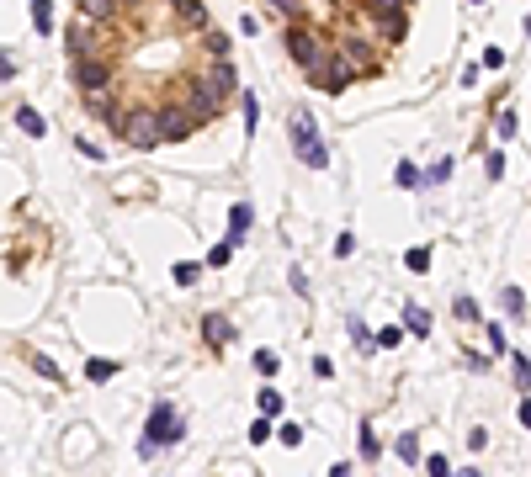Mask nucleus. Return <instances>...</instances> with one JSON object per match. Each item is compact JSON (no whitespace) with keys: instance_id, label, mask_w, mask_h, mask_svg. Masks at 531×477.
Returning <instances> with one entry per match:
<instances>
[{"instance_id":"17","label":"nucleus","mask_w":531,"mask_h":477,"mask_svg":"<svg viewBox=\"0 0 531 477\" xmlns=\"http://www.w3.org/2000/svg\"><path fill=\"white\" fill-rule=\"evenodd\" d=\"M240 107H244V133H255V117H261V101H255V95L244 90V101H240Z\"/></svg>"},{"instance_id":"6","label":"nucleus","mask_w":531,"mask_h":477,"mask_svg":"<svg viewBox=\"0 0 531 477\" xmlns=\"http://www.w3.org/2000/svg\"><path fill=\"white\" fill-rule=\"evenodd\" d=\"M244 234H250V207L234 202V213H229V244H234V250L244 244Z\"/></svg>"},{"instance_id":"29","label":"nucleus","mask_w":531,"mask_h":477,"mask_svg":"<svg viewBox=\"0 0 531 477\" xmlns=\"http://www.w3.org/2000/svg\"><path fill=\"white\" fill-rule=\"evenodd\" d=\"M457 477H478V472H473V466H468V472H457Z\"/></svg>"},{"instance_id":"4","label":"nucleus","mask_w":531,"mask_h":477,"mask_svg":"<svg viewBox=\"0 0 531 477\" xmlns=\"http://www.w3.org/2000/svg\"><path fill=\"white\" fill-rule=\"evenodd\" d=\"M367 16V11H362ZM367 27L377 32V48H393V43H404V32H409V11H398V16H367Z\"/></svg>"},{"instance_id":"13","label":"nucleus","mask_w":531,"mask_h":477,"mask_svg":"<svg viewBox=\"0 0 531 477\" xmlns=\"http://www.w3.org/2000/svg\"><path fill=\"white\" fill-rule=\"evenodd\" d=\"M85 377H91V382H107V377H117V361H85Z\"/></svg>"},{"instance_id":"9","label":"nucleus","mask_w":531,"mask_h":477,"mask_svg":"<svg viewBox=\"0 0 531 477\" xmlns=\"http://www.w3.org/2000/svg\"><path fill=\"white\" fill-rule=\"evenodd\" d=\"M32 27L37 32H53V0H32Z\"/></svg>"},{"instance_id":"23","label":"nucleus","mask_w":531,"mask_h":477,"mask_svg":"<svg viewBox=\"0 0 531 477\" xmlns=\"http://www.w3.org/2000/svg\"><path fill=\"white\" fill-rule=\"evenodd\" d=\"M425 472L431 477H452V466H447V456H425Z\"/></svg>"},{"instance_id":"16","label":"nucleus","mask_w":531,"mask_h":477,"mask_svg":"<svg viewBox=\"0 0 531 477\" xmlns=\"http://www.w3.org/2000/svg\"><path fill=\"white\" fill-rule=\"evenodd\" d=\"M510 366H516V382H520V387H531V356H520V350H516Z\"/></svg>"},{"instance_id":"1","label":"nucleus","mask_w":531,"mask_h":477,"mask_svg":"<svg viewBox=\"0 0 531 477\" xmlns=\"http://www.w3.org/2000/svg\"><path fill=\"white\" fill-rule=\"evenodd\" d=\"M234 80H240V74H234V64L223 59V64H207L202 74H197V85H192V95H186V107L197 112V117H218V112L229 107V95H234Z\"/></svg>"},{"instance_id":"7","label":"nucleus","mask_w":531,"mask_h":477,"mask_svg":"<svg viewBox=\"0 0 531 477\" xmlns=\"http://www.w3.org/2000/svg\"><path fill=\"white\" fill-rule=\"evenodd\" d=\"M362 11L367 16H398V11H409V0H362Z\"/></svg>"},{"instance_id":"8","label":"nucleus","mask_w":531,"mask_h":477,"mask_svg":"<svg viewBox=\"0 0 531 477\" xmlns=\"http://www.w3.org/2000/svg\"><path fill=\"white\" fill-rule=\"evenodd\" d=\"M16 122H22V133H27V138H43V133H48V122L37 117L32 107H22V112H16Z\"/></svg>"},{"instance_id":"3","label":"nucleus","mask_w":531,"mask_h":477,"mask_svg":"<svg viewBox=\"0 0 531 477\" xmlns=\"http://www.w3.org/2000/svg\"><path fill=\"white\" fill-rule=\"evenodd\" d=\"M287 128H292V143H298L303 165H308V170H324V165H329V154H324V143H319L314 117H308V112H292V117H287Z\"/></svg>"},{"instance_id":"28","label":"nucleus","mask_w":531,"mask_h":477,"mask_svg":"<svg viewBox=\"0 0 531 477\" xmlns=\"http://www.w3.org/2000/svg\"><path fill=\"white\" fill-rule=\"evenodd\" d=\"M329 477H350V466H346V462H340V466H329Z\"/></svg>"},{"instance_id":"24","label":"nucleus","mask_w":531,"mask_h":477,"mask_svg":"<svg viewBox=\"0 0 531 477\" xmlns=\"http://www.w3.org/2000/svg\"><path fill=\"white\" fill-rule=\"evenodd\" d=\"M229 255H234V244H229V238H223V244H218V250L207 255V265H229Z\"/></svg>"},{"instance_id":"15","label":"nucleus","mask_w":531,"mask_h":477,"mask_svg":"<svg viewBox=\"0 0 531 477\" xmlns=\"http://www.w3.org/2000/svg\"><path fill=\"white\" fill-rule=\"evenodd\" d=\"M404 323H409L414 334H425V329H431V313H425V308H404Z\"/></svg>"},{"instance_id":"27","label":"nucleus","mask_w":531,"mask_h":477,"mask_svg":"<svg viewBox=\"0 0 531 477\" xmlns=\"http://www.w3.org/2000/svg\"><path fill=\"white\" fill-rule=\"evenodd\" d=\"M520 424L531 429V398H526V403H520Z\"/></svg>"},{"instance_id":"18","label":"nucleus","mask_w":531,"mask_h":477,"mask_svg":"<svg viewBox=\"0 0 531 477\" xmlns=\"http://www.w3.org/2000/svg\"><path fill=\"white\" fill-rule=\"evenodd\" d=\"M404 260H409V271H414V276H425V271H431V250H409Z\"/></svg>"},{"instance_id":"5","label":"nucleus","mask_w":531,"mask_h":477,"mask_svg":"<svg viewBox=\"0 0 531 477\" xmlns=\"http://www.w3.org/2000/svg\"><path fill=\"white\" fill-rule=\"evenodd\" d=\"M202 334H207V345H213V350H223V345H229V318H223V313H207V318H202Z\"/></svg>"},{"instance_id":"22","label":"nucleus","mask_w":531,"mask_h":477,"mask_svg":"<svg viewBox=\"0 0 531 477\" xmlns=\"http://www.w3.org/2000/svg\"><path fill=\"white\" fill-rule=\"evenodd\" d=\"M250 441H255V445L271 441V419H255V424H250Z\"/></svg>"},{"instance_id":"12","label":"nucleus","mask_w":531,"mask_h":477,"mask_svg":"<svg viewBox=\"0 0 531 477\" xmlns=\"http://www.w3.org/2000/svg\"><path fill=\"white\" fill-rule=\"evenodd\" d=\"M398 456H404V462H420V435H414V429L398 435Z\"/></svg>"},{"instance_id":"14","label":"nucleus","mask_w":531,"mask_h":477,"mask_svg":"<svg viewBox=\"0 0 531 477\" xmlns=\"http://www.w3.org/2000/svg\"><path fill=\"white\" fill-rule=\"evenodd\" d=\"M27 361H32V371H37V377H48V382H59V366H53L48 356H37V350H27Z\"/></svg>"},{"instance_id":"20","label":"nucleus","mask_w":531,"mask_h":477,"mask_svg":"<svg viewBox=\"0 0 531 477\" xmlns=\"http://www.w3.org/2000/svg\"><path fill=\"white\" fill-rule=\"evenodd\" d=\"M393 180H398V186H420L425 175H420V170H414V165H398V170H393Z\"/></svg>"},{"instance_id":"2","label":"nucleus","mask_w":531,"mask_h":477,"mask_svg":"<svg viewBox=\"0 0 531 477\" xmlns=\"http://www.w3.org/2000/svg\"><path fill=\"white\" fill-rule=\"evenodd\" d=\"M186 435V419L176 414L170 403H155V414H149V429H144V441H138V451H144V462L159 451V445H176Z\"/></svg>"},{"instance_id":"19","label":"nucleus","mask_w":531,"mask_h":477,"mask_svg":"<svg viewBox=\"0 0 531 477\" xmlns=\"http://www.w3.org/2000/svg\"><path fill=\"white\" fill-rule=\"evenodd\" d=\"M356 445H362V456H377V435H372V424L356 429Z\"/></svg>"},{"instance_id":"25","label":"nucleus","mask_w":531,"mask_h":477,"mask_svg":"<svg viewBox=\"0 0 531 477\" xmlns=\"http://www.w3.org/2000/svg\"><path fill=\"white\" fill-rule=\"evenodd\" d=\"M457 318L473 323V318H478V302H473V297H457Z\"/></svg>"},{"instance_id":"26","label":"nucleus","mask_w":531,"mask_h":477,"mask_svg":"<svg viewBox=\"0 0 531 477\" xmlns=\"http://www.w3.org/2000/svg\"><path fill=\"white\" fill-rule=\"evenodd\" d=\"M398 340H404V329H398V323H393V329H377V345H398Z\"/></svg>"},{"instance_id":"21","label":"nucleus","mask_w":531,"mask_h":477,"mask_svg":"<svg viewBox=\"0 0 531 477\" xmlns=\"http://www.w3.org/2000/svg\"><path fill=\"white\" fill-rule=\"evenodd\" d=\"M255 371H266V377H271V371H277V350H255Z\"/></svg>"},{"instance_id":"10","label":"nucleus","mask_w":531,"mask_h":477,"mask_svg":"<svg viewBox=\"0 0 531 477\" xmlns=\"http://www.w3.org/2000/svg\"><path fill=\"white\" fill-rule=\"evenodd\" d=\"M261 414L266 419H282V393H277V387H261Z\"/></svg>"},{"instance_id":"11","label":"nucleus","mask_w":531,"mask_h":477,"mask_svg":"<svg viewBox=\"0 0 531 477\" xmlns=\"http://www.w3.org/2000/svg\"><path fill=\"white\" fill-rule=\"evenodd\" d=\"M176 286H197V276H202V265H192V260H176Z\"/></svg>"}]
</instances>
